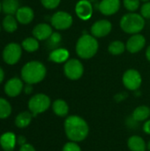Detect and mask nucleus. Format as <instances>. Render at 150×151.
I'll list each match as a JSON object with an SVG mask.
<instances>
[{"instance_id": "f257e3e1", "label": "nucleus", "mask_w": 150, "mask_h": 151, "mask_svg": "<svg viewBox=\"0 0 150 151\" xmlns=\"http://www.w3.org/2000/svg\"><path fill=\"white\" fill-rule=\"evenodd\" d=\"M64 129L68 140L74 142H83L89 134L88 122L78 115L67 116L64 122Z\"/></svg>"}, {"instance_id": "f03ea898", "label": "nucleus", "mask_w": 150, "mask_h": 151, "mask_svg": "<svg viewBox=\"0 0 150 151\" xmlns=\"http://www.w3.org/2000/svg\"><path fill=\"white\" fill-rule=\"evenodd\" d=\"M47 73L45 65L39 61L27 62L21 69L22 81L27 84H36L44 80Z\"/></svg>"}, {"instance_id": "7ed1b4c3", "label": "nucleus", "mask_w": 150, "mask_h": 151, "mask_svg": "<svg viewBox=\"0 0 150 151\" xmlns=\"http://www.w3.org/2000/svg\"><path fill=\"white\" fill-rule=\"evenodd\" d=\"M98 47L99 44L95 36L92 35H83L78 39L75 50L80 58L89 59L96 54Z\"/></svg>"}, {"instance_id": "20e7f679", "label": "nucleus", "mask_w": 150, "mask_h": 151, "mask_svg": "<svg viewBox=\"0 0 150 151\" xmlns=\"http://www.w3.org/2000/svg\"><path fill=\"white\" fill-rule=\"evenodd\" d=\"M144 27L145 19L141 14L138 13H126L120 19V27L127 34H138L144 28Z\"/></svg>"}, {"instance_id": "39448f33", "label": "nucleus", "mask_w": 150, "mask_h": 151, "mask_svg": "<svg viewBox=\"0 0 150 151\" xmlns=\"http://www.w3.org/2000/svg\"><path fill=\"white\" fill-rule=\"evenodd\" d=\"M50 98L47 95L40 93L33 96L29 99L28 109L33 116L36 117L38 114L45 112L50 107Z\"/></svg>"}, {"instance_id": "423d86ee", "label": "nucleus", "mask_w": 150, "mask_h": 151, "mask_svg": "<svg viewBox=\"0 0 150 151\" xmlns=\"http://www.w3.org/2000/svg\"><path fill=\"white\" fill-rule=\"evenodd\" d=\"M22 55V47L16 42L8 43L2 53V57L4 61L10 65H13L17 64Z\"/></svg>"}, {"instance_id": "0eeeda50", "label": "nucleus", "mask_w": 150, "mask_h": 151, "mask_svg": "<svg viewBox=\"0 0 150 151\" xmlns=\"http://www.w3.org/2000/svg\"><path fill=\"white\" fill-rule=\"evenodd\" d=\"M84 73V66L82 63L75 58L70 59L65 62L64 65L65 75L72 81H77L80 79Z\"/></svg>"}, {"instance_id": "6e6552de", "label": "nucleus", "mask_w": 150, "mask_h": 151, "mask_svg": "<svg viewBox=\"0 0 150 151\" xmlns=\"http://www.w3.org/2000/svg\"><path fill=\"white\" fill-rule=\"evenodd\" d=\"M122 81L126 88L131 91H136L140 88L142 83V78L137 70L128 69L123 74Z\"/></svg>"}, {"instance_id": "1a4fd4ad", "label": "nucleus", "mask_w": 150, "mask_h": 151, "mask_svg": "<svg viewBox=\"0 0 150 151\" xmlns=\"http://www.w3.org/2000/svg\"><path fill=\"white\" fill-rule=\"evenodd\" d=\"M51 26L57 30L68 29L72 24V17L70 13L63 11L55 12L50 19Z\"/></svg>"}, {"instance_id": "9d476101", "label": "nucleus", "mask_w": 150, "mask_h": 151, "mask_svg": "<svg viewBox=\"0 0 150 151\" xmlns=\"http://www.w3.org/2000/svg\"><path fill=\"white\" fill-rule=\"evenodd\" d=\"M112 25L107 19H100L95 21L91 27V34L95 38H102L106 36L111 31Z\"/></svg>"}, {"instance_id": "9b49d317", "label": "nucleus", "mask_w": 150, "mask_h": 151, "mask_svg": "<svg viewBox=\"0 0 150 151\" xmlns=\"http://www.w3.org/2000/svg\"><path fill=\"white\" fill-rule=\"evenodd\" d=\"M23 88H24L23 81L17 77L10 79L4 85V92L10 97L18 96L22 92Z\"/></svg>"}, {"instance_id": "f8f14e48", "label": "nucleus", "mask_w": 150, "mask_h": 151, "mask_svg": "<svg viewBox=\"0 0 150 151\" xmlns=\"http://www.w3.org/2000/svg\"><path fill=\"white\" fill-rule=\"evenodd\" d=\"M77 16L82 20H88L92 17L93 6L88 0H80L75 6Z\"/></svg>"}, {"instance_id": "ddd939ff", "label": "nucleus", "mask_w": 150, "mask_h": 151, "mask_svg": "<svg viewBox=\"0 0 150 151\" xmlns=\"http://www.w3.org/2000/svg\"><path fill=\"white\" fill-rule=\"evenodd\" d=\"M146 44V39L140 34L132 35L126 42V50L131 53H137L141 51Z\"/></svg>"}, {"instance_id": "4468645a", "label": "nucleus", "mask_w": 150, "mask_h": 151, "mask_svg": "<svg viewBox=\"0 0 150 151\" xmlns=\"http://www.w3.org/2000/svg\"><path fill=\"white\" fill-rule=\"evenodd\" d=\"M120 8V0H102L99 4V11L105 16H111L118 12Z\"/></svg>"}, {"instance_id": "2eb2a0df", "label": "nucleus", "mask_w": 150, "mask_h": 151, "mask_svg": "<svg viewBox=\"0 0 150 151\" xmlns=\"http://www.w3.org/2000/svg\"><path fill=\"white\" fill-rule=\"evenodd\" d=\"M32 33L34 37L36 38L38 41H44V40H48L50 37L53 31H52V27L50 26L49 24L40 23L34 27Z\"/></svg>"}, {"instance_id": "dca6fc26", "label": "nucleus", "mask_w": 150, "mask_h": 151, "mask_svg": "<svg viewBox=\"0 0 150 151\" xmlns=\"http://www.w3.org/2000/svg\"><path fill=\"white\" fill-rule=\"evenodd\" d=\"M15 17L19 23L22 25H27L33 21L34 18V12L29 6H21L15 13Z\"/></svg>"}, {"instance_id": "f3484780", "label": "nucleus", "mask_w": 150, "mask_h": 151, "mask_svg": "<svg viewBox=\"0 0 150 151\" xmlns=\"http://www.w3.org/2000/svg\"><path fill=\"white\" fill-rule=\"evenodd\" d=\"M17 145V137L11 132H6L0 137V146L4 151H12Z\"/></svg>"}, {"instance_id": "a211bd4d", "label": "nucleus", "mask_w": 150, "mask_h": 151, "mask_svg": "<svg viewBox=\"0 0 150 151\" xmlns=\"http://www.w3.org/2000/svg\"><path fill=\"white\" fill-rule=\"evenodd\" d=\"M127 147L131 151H146L147 143L139 135H132L127 140Z\"/></svg>"}, {"instance_id": "6ab92c4d", "label": "nucleus", "mask_w": 150, "mask_h": 151, "mask_svg": "<svg viewBox=\"0 0 150 151\" xmlns=\"http://www.w3.org/2000/svg\"><path fill=\"white\" fill-rule=\"evenodd\" d=\"M69 51L65 49V48H57L54 49L50 56H49V59L54 63H57V64H61V63H65L67 61L68 58H69Z\"/></svg>"}, {"instance_id": "aec40b11", "label": "nucleus", "mask_w": 150, "mask_h": 151, "mask_svg": "<svg viewBox=\"0 0 150 151\" xmlns=\"http://www.w3.org/2000/svg\"><path fill=\"white\" fill-rule=\"evenodd\" d=\"M150 108L146 105H141L135 108L132 113V119L135 122H143L149 119Z\"/></svg>"}, {"instance_id": "412c9836", "label": "nucleus", "mask_w": 150, "mask_h": 151, "mask_svg": "<svg viewBox=\"0 0 150 151\" xmlns=\"http://www.w3.org/2000/svg\"><path fill=\"white\" fill-rule=\"evenodd\" d=\"M52 111L58 117H67L69 113V106L65 100L57 99L52 103Z\"/></svg>"}, {"instance_id": "4be33fe9", "label": "nucleus", "mask_w": 150, "mask_h": 151, "mask_svg": "<svg viewBox=\"0 0 150 151\" xmlns=\"http://www.w3.org/2000/svg\"><path fill=\"white\" fill-rule=\"evenodd\" d=\"M33 118L34 116L30 111H22L17 115L15 119V125L19 128H25L30 125Z\"/></svg>"}, {"instance_id": "5701e85b", "label": "nucleus", "mask_w": 150, "mask_h": 151, "mask_svg": "<svg viewBox=\"0 0 150 151\" xmlns=\"http://www.w3.org/2000/svg\"><path fill=\"white\" fill-rule=\"evenodd\" d=\"M2 11L6 15H15L18 9L19 8V0H3Z\"/></svg>"}, {"instance_id": "b1692460", "label": "nucleus", "mask_w": 150, "mask_h": 151, "mask_svg": "<svg viewBox=\"0 0 150 151\" xmlns=\"http://www.w3.org/2000/svg\"><path fill=\"white\" fill-rule=\"evenodd\" d=\"M18 20L13 15H6L2 22L3 28L8 33H13L18 28Z\"/></svg>"}, {"instance_id": "393cba45", "label": "nucleus", "mask_w": 150, "mask_h": 151, "mask_svg": "<svg viewBox=\"0 0 150 151\" xmlns=\"http://www.w3.org/2000/svg\"><path fill=\"white\" fill-rule=\"evenodd\" d=\"M21 47L27 52H34L39 49V41L34 37H27L23 40Z\"/></svg>"}, {"instance_id": "a878e982", "label": "nucleus", "mask_w": 150, "mask_h": 151, "mask_svg": "<svg viewBox=\"0 0 150 151\" xmlns=\"http://www.w3.org/2000/svg\"><path fill=\"white\" fill-rule=\"evenodd\" d=\"M126 49V45L121 41H113L110 43V45L108 47L109 52L114 56H118V55L122 54Z\"/></svg>"}, {"instance_id": "bb28decb", "label": "nucleus", "mask_w": 150, "mask_h": 151, "mask_svg": "<svg viewBox=\"0 0 150 151\" xmlns=\"http://www.w3.org/2000/svg\"><path fill=\"white\" fill-rule=\"evenodd\" d=\"M11 113V106L10 103L0 97V119H7Z\"/></svg>"}, {"instance_id": "cd10ccee", "label": "nucleus", "mask_w": 150, "mask_h": 151, "mask_svg": "<svg viewBox=\"0 0 150 151\" xmlns=\"http://www.w3.org/2000/svg\"><path fill=\"white\" fill-rule=\"evenodd\" d=\"M123 4L126 10L133 12L140 7L141 0H123Z\"/></svg>"}, {"instance_id": "c85d7f7f", "label": "nucleus", "mask_w": 150, "mask_h": 151, "mask_svg": "<svg viewBox=\"0 0 150 151\" xmlns=\"http://www.w3.org/2000/svg\"><path fill=\"white\" fill-rule=\"evenodd\" d=\"M62 41L61 35L59 33H52L50 37L48 39V44L54 49H57V47L60 44Z\"/></svg>"}, {"instance_id": "c756f323", "label": "nucleus", "mask_w": 150, "mask_h": 151, "mask_svg": "<svg viewBox=\"0 0 150 151\" xmlns=\"http://www.w3.org/2000/svg\"><path fill=\"white\" fill-rule=\"evenodd\" d=\"M62 151H82L81 148L80 147V145L78 144V142H71L69 141L68 142H66L64 146Z\"/></svg>"}, {"instance_id": "7c9ffc66", "label": "nucleus", "mask_w": 150, "mask_h": 151, "mask_svg": "<svg viewBox=\"0 0 150 151\" xmlns=\"http://www.w3.org/2000/svg\"><path fill=\"white\" fill-rule=\"evenodd\" d=\"M60 1L61 0H41V3L46 9L52 10L59 5Z\"/></svg>"}, {"instance_id": "2f4dec72", "label": "nucleus", "mask_w": 150, "mask_h": 151, "mask_svg": "<svg viewBox=\"0 0 150 151\" xmlns=\"http://www.w3.org/2000/svg\"><path fill=\"white\" fill-rule=\"evenodd\" d=\"M141 15L144 19H150V1L146 2L141 8Z\"/></svg>"}, {"instance_id": "473e14b6", "label": "nucleus", "mask_w": 150, "mask_h": 151, "mask_svg": "<svg viewBox=\"0 0 150 151\" xmlns=\"http://www.w3.org/2000/svg\"><path fill=\"white\" fill-rule=\"evenodd\" d=\"M19 151H36L35 149L33 147V145L29 144V143H26L22 146H20L19 150Z\"/></svg>"}, {"instance_id": "72a5a7b5", "label": "nucleus", "mask_w": 150, "mask_h": 151, "mask_svg": "<svg viewBox=\"0 0 150 151\" xmlns=\"http://www.w3.org/2000/svg\"><path fill=\"white\" fill-rule=\"evenodd\" d=\"M142 129H143V131H144L145 134H149L150 135V119L145 121V123L143 124Z\"/></svg>"}, {"instance_id": "f704fd0d", "label": "nucleus", "mask_w": 150, "mask_h": 151, "mask_svg": "<svg viewBox=\"0 0 150 151\" xmlns=\"http://www.w3.org/2000/svg\"><path fill=\"white\" fill-rule=\"evenodd\" d=\"M126 96H127V94H126V93L122 92V93H119V94L116 95V96H115V100H116L117 102H120V101L125 100V99L126 98Z\"/></svg>"}, {"instance_id": "c9c22d12", "label": "nucleus", "mask_w": 150, "mask_h": 151, "mask_svg": "<svg viewBox=\"0 0 150 151\" xmlns=\"http://www.w3.org/2000/svg\"><path fill=\"white\" fill-rule=\"evenodd\" d=\"M23 91L25 92V94H27V95H30L32 92H33V86H32V84H27V85L24 87V88H23Z\"/></svg>"}, {"instance_id": "e433bc0d", "label": "nucleus", "mask_w": 150, "mask_h": 151, "mask_svg": "<svg viewBox=\"0 0 150 151\" xmlns=\"http://www.w3.org/2000/svg\"><path fill=\"white\" fill-rule=\"evenodd\" d=\"M26 143H27V141H26V138L24 136L20 135V136L17 137V144H19V146H22Z\"/></svg>"}, {"instance_id": "4c0bfd02", "label": "nucleus", "mask_w": 150, "mask_h": 151, "mask_svg": "<svg viewBox=\"0 0 150 151\" xmlns=\"http://www.w3.org/2000/svg\"><path fill=\"white\" fill-rule=\"evenodd\" d=\"M4 78V70L0 67V84L3 82Z\"/></svg>"}, {"instance_id": "58836bf2", "label": "nucleus", "mask_w": 150, "mask_h": 151, "mask_svg": "<svg viewBox=\"0 0 150 151\" xmlns=\"http://www.w3.org/2000/svg\"><path fill=\"white\" fill-rule=\"evenodd\" d=\"M146 58H147V59L150 62V46H149V48L146 50Z\"/></svg>"}, {"instance_id": "ea45409f", "label": "nucleus", "mask_w": 150, "mask_h": 151, "mask_svg": "<svg viewBox=\"0 0 150 151\" xmlns=\"http://www.w3.org/2000/svg\"><path fill=\"white\" fill-rule=\"evenodd\" d=\"M147 150L150 151V141L147 143Z\"/></svg>"}, {"instance_id": "a19ab883", "label": "nucleus", "mask_w": 150, "mask_h": 151, "mask_svg": "<svg viewBox=\"0 0 150 151\" xmlns=\"http://www.w3.org/2000/svg\"><path fill=\"white\" fill-rule=\"evenodd\" d=\"M1 11H2V4L0 2V12H1Z\"/></svg>"}, {"instance_id": "79ce46f5", "label": "nucleus", "mask_w": 150, "mask_h": 151, "mask_svg": "<svg viewBox=\"0 0 150 151\" xmlns=\"http://www.w3.org/2000/svg\"><path fill=\"white\" fill-rule=\"evenodd\" d=\"M141 1H142V2H145V3H146V2H149V0H141Z\"/></svg>"}, {"instance_id": "37998d69", "label": "nucleus", "mask_w": 150, "mask_h": 151, "mask_svg": "<svg viewBox=\"0 0 150 151\" xmlns=\"http://www.w3.org/2000/svg\"><path fill=\"white\" fill-rule=\"evenodd\" d=\"M0 31H1V26H0Z\"/></svg>"}]
</instances>
